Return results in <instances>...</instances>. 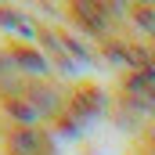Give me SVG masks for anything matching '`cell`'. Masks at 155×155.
Listing matches in <instances>:
<instances>
[{
	"label": "cell",
	"instance_id": "cell-1",
	"mask_svg": "<svg viewBox=\"0 0 155 155\" xmlns=\"http://www.w3.org/2000/svg\"><path fill=\"white\" fill-rule=\"evenodd\" d=\"M11 152L15 155H51V141L40 130H15L11 134Z\"/></svg>",
	"mask_w": 155,
	"mask_h": 155
},
{
	"label": "cell",
	"instance_id": "cell-2",
	"mask_svg": "<svg viewBox=\"0 0 155 155\" xmlns=\"http://www.w3.org/2000/svg\"><path fill=\"white\" fill-rule=\"evenodd\" d=\"M137 25H144L148 33H155V11L152 7H137Z\"/></svg>",
	"mask_w": 155,
	"mask_h": 155
},
{
	"label": "cell",
	"instance_id": "cell-3",
	"mask_svg": "<svg viewBox=\"0 0 155 155\" xmlns=\"http://www.w3.org/2000/svg\"><path fill=\"white\" fill-rule=\"evenodd\" d=\"M152 137H155V126H152Z\"/></svg>",
	"mask_w": 155,
	"mask_h": 155
}]
</instances>
